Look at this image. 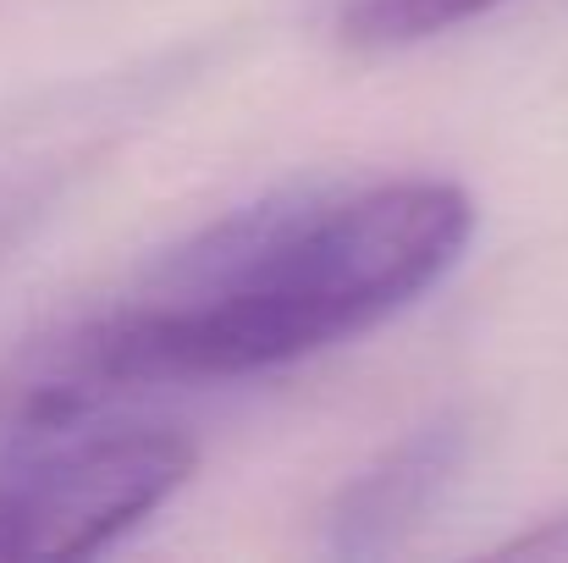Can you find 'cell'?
I'll use <instances>...</instances> for the list:
<instances>
[{
    "mask_svg": "<svg viewBox=\"0 0 568 563\" xmlns=\"http://www.w3.org/2000/svg\"><path fill=\"white\" fill-rule=\"evenodd\" d=\"M503 0H348L343 11V39L354 50H403L425 44L436 33H453Z\"/></svg>",
    "mask_w": 568,
    "mask_h": 563,
    "instance_id": "277c9868",
    "label": "cell"
},
{
    "mask_svg": "<svg viewBox=\"0 0 568 563\" xmlns=\"http://www.w3.org/2000/svg\"><path fill=\"white\" fill-rule=\"evenodd\" d=\"M491 553H497V559H568V503L564 509H552L547 520L525 525L519 536L497 542Z\"/></svg>",
    "mask_w": 568,
    "mask_h": 563,
    "instance_id": "5b68a950",
    "label": "cell"
},
{
    "mask_svg": "<svg viewBox=\"0 0 568 563\" xmlns=\"http://www.w3.org/2000/svg\"><path fill=\"white\" fill-rule=\"evenodd\" d=\"M469 459V420L436 414L414 431H403L386 453H376L326 509L321 547L332 559H386L397 553L425 514L447 497Z\"/></svg>",
    "mask_w": 568,
    "mask_h": 563,
    "instance_id": "3957f363",
    "label": "cell"
},
{
    "mask_svg": "<svg viewBox=\"0 0 568 563\" xmlns=\"http://www.w3.org/2000/svg\"><path fill=\"white\" fill-rule=\"evenodd\" d=\"M144 398L78 371L50 338L0 365V563L116 547L189 486L199 448Z\"/></svg>",
    "mask_w": 568,
    "mask_h": 563,
    "instance_id": "7a4b0ae2",
    "label": "cell"
},
{
    "mask_svg": "<svg viewBox=\"0 0 568 563\" xmlns=\"http://www.w3.org/2000/svg\"><path fill=\"white\" fill-rule=\"evenodd\" d=\"M469 238L475 199L447 178L287 193L204 227L111 304L44 338L122 392L248 381L419 304Z\"/></svg>",
    "mask_w": 568,
    "mask_h": 563,
    "instance_id": "6da1fadb",
    "label": "cell"
}]
</instances>
